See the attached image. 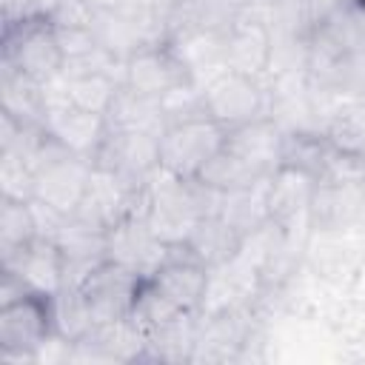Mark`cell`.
Instances as JSON below:
<instances>
[{
  "mask_svg": "<svg viewBox=\"0 0 365 365\" xmlns=\"http://www.w3.org/2000/svg\"><path fill=\"white\" fill-rule=\"evenodd\" d=\"M3 66L23 71L37 83H51L63 74L66 54L60 48L51 20L40 14L17 17L3 23Z\"/></svg>",
  "mask_w": 365,
  "mask_h": 365,
  "instance_id": "obj_1",
  "label": "cell"
},
{
  "mask_svg": "<svg viewBox=\"0 0 365 365\" xmlns=\"http://www.w3.org/2000/svg\"><path fill=\"white\" fill-rule=\"evenodd\" d=\"M202 103H205V114L217 120L225 131L259 117H271L268 80L234 68H222L202 83Z\"/></svg>",
  "mask_w": 365,
  "mask_h": 365,
  "instance_id": "obj_2",
  "label": "cell"
},
{
  "mask_svg": "<svg viewBox=\"0 0 365 365\" xmlns=\"http://www.w3.org/2000/svg\"><path fill=\"white\" fill-rule=\"evenodd\" d=\"M225 128L208 114L165 125L160 134V168L177 177H200L202 168L222 151Z\"/></svg>",
  "mask_w": 365,
  "mask_h": 365,
  "instance_id": "obj_3",
  "label": "cell"
},
{
  "mask_svg": "<svg viewBox=\"0 0 365 365\" xmlns=\"http://www.w3.org/2000/svg\"><path fill=\"white\" fill-rule=\"evenodd\" d=\"M54 334L51 302L46 294L29 291L26 297L0 305V356L14 362H37V351Z\"/></svg>",
  "mask_w": 365,
  "mask_h": 365,
  "instance_id": "obj_4",
  "label": "cell"
},
{
  "mask_svg": "<svg viewBox=\"0 0 365 365\" xmlns=\"http://www.w3.org/2000/svg\"><path fill=\"white\" fill-rule=\"evenodd\" d=\"M94 165L114 174L128 188H143L151 174L160 168V137L148 131H123L108 128Z\"/></svg>",
  "mask_w": 365,
  "mask_h": 365,
  "instance_id": "obj_5",
  "label": "cell"
},
{
  "mask_svg": "<svg viewBox=\"0 0 365 365\" xmlns=\"http://www.w3.org/2000/svg\"><path fill=\"white\" fill-rule=\"evenodd\" d=\"M157 291L185 314H200L211 285V268H205L188 245H168V257L148 277Z\"/></svg>",
  "mask_w": 365,
  "mask_h": 365,
  "instance_id": "obj_6",
  "label": "cell"
},
{
  "mask_svg": "<svg viewBox=\"0 0 365 365\" xmlns=\"http://www.w3.org/2000/svg\"><path fill=\"white\" fill-rule=\"evenodd\" d=\"M123 83L140 94L148 97H165L168 91L194 83L188 66L180 60V54L174 51V46L165 43H151L143 46L140 51H134L125 63H123Z\"/></svg>",
  "mask_w": 365,
  "mask_h": 365,
  "instance_id": "obj_7",
  "label": "cell"
},
{
  "mask_svg": "<svg viewBox=\"0 0 365 365\" xmlns=\"http://www.w3.org/2000/svg\"><path fill=\"white\" fill-rule=\"evenodd\" d=\"M145 277L134 274L131 268L114 262V259H106L100 262L88 279L80 285L97 325L100 322H117V319H128L131 314V305H134V297L140 291V282Z\"/></svg>",
  "mask_w": 365,
  "mask_h": 365,
  "instance_id": "obj_8",
  "label": "cell"
},
{
  "mask_svg": "<svg viewBox=\"0 0 365 365\" xmlns=\"http://www.w3.org/2000/svg\"><path fill=\"white\" fill-rule=\"evenodd\" d=\"M94 163L77 154H63L34 171V200L71 217L88 188Z\"/></svg>",
  "mask_w": 365,
  "mask_h": 365,
  "instance_id": "obj_9",
  "label": "cell"
},
{
  "mask_svg": "<svg viewBox=\"0 0 365 365\" xmlns=\"http://www.w3.org/2000/svg\"><path fill=\"white\" fill-rule=\"evenodd\" d=\"M271 60H274V37L268 23L262 20L259 11H248L228 34L222 43V63L225 68L254 74L268 80L271 74Z\"/></svg>",
  "mask_w": 365,
  "mask_h": 365,
  "instance_id": "obj_10",
  "label": "cell"
},
{
  "mask_svg": "<svg viewBox=\"0 0 365 365\" xmlns=\"http://www.w3.org/2000/svg\"><path fill=\"white\" fill-rule=\"evenodd\" d=\"M46 128L66 151L94 163V154L108 134V120L103 114L83 111L68 100H57L46 106Z\"/></svg>",
  "mask_w": 365,
  "mask_h": 365,
  "instance_id": "obj_11",
  "label": "cell"
},
{
  "mask_svg": "<svg viewBox=\"0 0 365 365\" xmlns=\"http://www.w3.org/2000/svg\"><path fill=\"white\" fill-rule=\"evenodd\" d=\"M168 257V245L160 242L145 217H125L108 231V259L131 268L140 277H151Z\"/></svg>",
  "mask_w": 365,
  "mask_h": 365,
  "instance_id": "obj_12",
  "label": "cell"
},
{
  "mask_svg": "<svg viewBox=\"0 0 365 365\" xmlns=\"http://www.w3.org/2000/svg\"><path fill=\"white\" fill-rule=\"evenodd\" d=\"M0 268L17 274L26 282V288L34 291V294L51 297L60 288H66V259H63V251H60V245L54 240H46V237H37L23 251H17L11 257H3Z\"/></svg>",
  "mask_w": 365,
  "mask_h": 365,
  "instance_id": "obj_13",
  "label": "cell"
},
{
  "mask_svg": "<svg viewBox=\"0 0 365 365\" xmlns=\"http://www.w3.org/2000/svg\"><path fill=\"white\" fill-rule=\"evenodd\" d=\"M282 125L274 117H259L245 125H237L225 134V151L251 165L257 174L271 177L279 168L282 154Z\"/></svg>",
  "mask_w": 365,
  "mask_h": 365,
  "instance_id": "obj_14",
  "label": "cell"
},
{
  "mask_svg": "<svg viewBox=\"0 0 365 365\" xmlns=\"http://www.w3.org/2000/svg\"><path fill=\"white\" fill-rule=\"evenodd\" d=\"M248 0H182L168 11V40L180 31H208L225 37L245 14Z\"/></svg>",
  "mask_w": 365,
  "mask_h": 365,
  "instance_id": "obj_15",
  "label": "cell"
},
{
  "mask_svg": "<svg viewBox=\"0 0 365 365\" xmlns=\"http://www.w3.org/2000/svg\"><path fill=\"white\" fill-rule=\"evenodd\" d=\"M365 211V188L362 185H342L319 180L305 214V225L311 231H342L359 220Z\"/></svg>",
  "mask_w": 365,
  "mask_h": 365,
  "instance_id": "obj_16",
  "label": "cell"
},
{
  "mask_svg": "<svg viewBox=\"0 0 365 365\" xmlns=\"http://www.w3.org/2000/svg\"><path fill=\"white\" fill-rule=\"evenodd\" d=\"M317 182L319 180L305 171L279 165L268 177V220L282 228H291L297 225V220H305Z\"/></svg>",
  "mask_w": 365,
  "mask_h": 365,
  "instance_id": "obj_17",
  "label": "cell"
},
{
  "mask_svg": "<svg viewBox=\"0 0 365 365\" xmlns=\"http://www.w3.org/2000/svg\"><path fill=\"white\" fill-rule=\"evenodd\" d=\"M188 251L211 271L234 262L242 254L245 237L222 217V214H208L202 220H197V225L191 228L188 240H185Z\"/></svg>",
  "mask_w": 365,
  "mask_h": 365,
  "instance_id": "obj_18",
  "label": "cell"
},
{
  "mask_svg": "<svg viewBox=\"0 0 365 365\" xmlns=\"http://www.w3.org/2000/svg\"><path fill=\"white\" fill-rule=\"evenodd\" d=\"M0 111L31 125H46V94L43 83L23 71L0 63Z\"/></svg>",
  "mask_w": 365,
  "mask_h": 365,
  "instance_id": "obj_19",
  "label": "cell"
},
{
  "mask_svg": "<svg viewBox=\"0 0 365 365\" xmlns=\"http://www.w3.org/2000/svg\"><path fill=\"white\" fill-rule=\"evenodd\" d=\"M106 120H108V128H123V131H148L157 137L165 131L163 103L157 97H148V94L128 88L125 83L120 86Z\"/></svg>",
  "mask_w": 365,
  "mask_h": 365,
  "instance_id": "obj_20",
  "label": "cell"
},
{
  "mask_svg": "<svg viewBox=\"0 0 365 365\" xmlns=\"http://www.w3.org/2000/svg\"><path fill=\"white\" fill-rule=\"evenodd\" d=\"M319 128L334 145L348 151H365V100L334 97L331 106H322Z\"/></svg>",
  "mask_w": 365,
  "mask_h": 365,
  "instance_id": "obj_21",
  "label": "cell"
},
{
  "mask_svg": "<svg viewBox=\"0 0 365 365\" xmlns=\"http://www.w3.org/2000/svg\"><path fill=\"white\" fill-rule=\"evenodd\" d=\"M334 151V143L322 128H294L282 134V154L279 165L305 171L311 177H322V168Z\"/></svg>",
  "mask_w": 365,
  "mask_h": 365,
  "instance_id": "obj_22",
  "label": "cell"
},
{
  "mask_svg": "<svg viewBox=\"0 0 365 365\" xmlns=\"http://www.w3.org/2000/svg\"><path fill=\"white\" fill-rule=\"evenodd\" d=\"M220 214L242 237H251L254 231L265 228L271 222L268 220V177L265 180H257V182H251L245 188H237V191L222 194Z\"/></svg>",
  "mask_w": 365,
  "mask_h": 365,
  "instance_id": "obj_23",
  "label": "cell"
},
{
  "mask_svg": "<svg viewBox=\"0 0 365 365\" xmlns=\"http://www.w3.org/2000/svg\"><path fill=\"white\" fill-rule=\"evenodd\" d=\"M63 86H66V97L71 106L91 111V114H108L123 77L108 74V71H88V74H60Z\"/></svg>",
  "mask_w": 365,
  "mask_h": 365,
  "instance_id": "obj_24",
  "label": "cell"
},
{
  "mask_svg": "<svg viewBox=\"0 0 365 365\" xmlns=\"http://www.w3.org/2000/svg\"><path fill=\"white\" fill-rule=\"evenodd\" d=\"M48 302H51V325L60 339L74 345L94 331L97 319L80 288H60L57 294L48 297Z\"/></svg>",
  "mask_w": 365,
  "mask_h": 365,
  "instance_id": "obj_25",
  "label": "cell"
},
{
  "mask_svg": "<svg viewBox=\"0 0 365 365\" xmlns=\"http://www.w3.org/2000/svg\"><path fill=\"white\" fill-rule=\"evenodd\" d=\"M40 237L31 202L0 197V259L23 251Z\"/></svg>",
  "mask_w": 365,
  "mask_h": 365,
  "instance_id": "obj_26",
  "label": "cell"
},
{
  "mask_svg": "<svg viewBox=\"0 0 365 365\" xmlns=\"http://www.w3.org/2000/svg\"><path fill=\"white\" fill-rule=\"evenodd\" d=\"M182 314H185V311H180L171 299H165V297L157 291V285L145 277V279L140 282V291H137V297H134V305H131L128 319L148 336V334H154V331L171 325V322L180 319Z\"/></svg>",
  "mask_w": 365,
  "mask_h": 365,
  "instance_id": "obj_27",
  "label": "cell"
},
{
  "mask_svg": "<svg viewBox=\"0 0 365 365\" xmlns=\"http://www.w3.org/2000/svg\"><path fill=\"white\" fill-rule=\"evenodd\" d=\"M200 180L208 182L211 188L228 194V191L245 188V185H251V182H257V180H265V177L257 174V171H254L251 165H245L242 160H237V157H234L231 151H225V145H222V151L202 168Z\"/></svg>",
  "mask_w": 365,
  "mask_h": 365,
  "instance_id": "obj_28",
  "label": "cell"
},
{
  "mask_svg": "<svg viewBox=\"0 0 365 365\" xmlns=\"http://www.w3.org/2000/svg\"><path fill=\"white\" fill-rule=\"evenodd\" d=\"M34 168L11 154V151H0V197L3 200H20V202H31L34 200Z\"/></svg>",
  "mask_w": 365,
  "mask_h": 365,
  "instance_id": "obj_29",
  "label": "cell"
},
{
  "mask_svg": "<svg viewBox=\"0 0 365 365\" xmlns=\"http://www.w3.org/2000/svg\"><path fill=\"white\" fill-rule=\"evenodd\" d=\"M331 94L348 100H365V46L345 51L331 80Z\"/></svg>",
  "mask_w": 365,
  "mask_h": 365,
  "instance_id": "obj_30",
  "label": "cell"
},
{
  "mask_svg": "<svg viewBox=\"0 0 365 365\" xmlns=\"http://www.w3.org/2000/svg\"><path fill=\"white\" fill-rule=\"evenodd\" d=\"M97 11H106V9H123V6H128L131 0H88Z\"/></svg>",
  "mask_w": 365,
  "mask_h": 365,
  "instance_id": "obj_31",
  "label": "cell"
},
{
  "mask_svg": "<svg viewBox=\"0 0 365 365\" xmlns=\"http://www.w3.org/2000/svg\"><path fill=\"white\" fill-rule=\"evenodd\" d=\"M336 6H365V0H331Z\"/></svg>",
  "mask_w": 365,
  "mask_h": 365,
  "instance_id": "obj_32",
  "label": "cell"
}]
</instances>
